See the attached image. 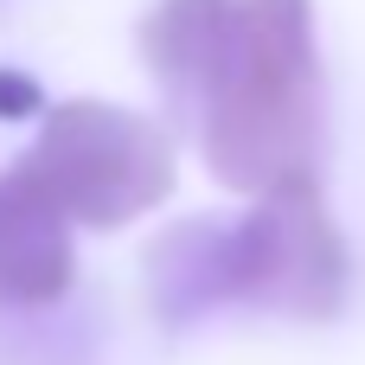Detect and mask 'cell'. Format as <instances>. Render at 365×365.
I'll use <instances>...</instances> for the list:
<instances>
[{
  "instance_id": "7a4b0ae2",
  "label": "cell",
  "mask_w": 365,
  "mask_h": 365,
  "mask_svg": "<svg viewBox=\"0 0 365 365\" xmlns=\"http://www.w3.org/2000/svg\"><path fill=\"white\" fill-rule=\"evenodd\" d=\"M205 257L192 276V302H250V308H282L302 321H321L340 308L346 289V244L327 218V199L314 173H295L231 225V231H199Z\"/></svg>"
},
{
  "instance_id": "5b68a950",
  "label": "cell",
  "mask_w": 365,
  "mask_h": 365,
  "mask_svg": "<svg viewBox=\"0 0 365 365\" xmlns=\"http://www.w3.org/2000/svg\"><path fill=\"white\" fill-rule=\"evenodd\" d=\"M237 0H160L141 19V58L173 96H199L225 58Z\"/></svg>"
},
{
  "instance_id": "277c9868",
  "label": "cell",
  "mask_w": 365,
  "mask_h": 365,
  "mask_svg": "<svg viewBox=\"0 0 365 365\" xmlns=\"http://www.w3.org/2000/svg\"><path fill=\"white\" fill-rule=\"evenodd\" d=\"M71 269H77V244H71L64 205L26 167H6L0 173V302L45 308L71 289Z\"/></svg>"
},
{
  "instance_id": "6da1fadb",
  "label": "cell",
  "mask_w": 365,
  "mask_h": 365,
  "mask_svg": "<svg viewBox=\"0 0 365 365\" xmlns=\"http://www.w3.org/2000/svg\"><path fill=\"white\" fill-rule=\"evenodd\" d=\"M321 45L314 0H237L218 71L199 90V148L231 192L314 173Z\"/></svg>"
},
{
  "instance_id": "3957f363",
  "label": "cell",
  "mask_w": 365,
  "mask_h": 365,
  "mask_svg": "<svg viewBox=\"0 0 365 365\" xmlns=\"http://www.w3.org/2000/svg\"><path fill=\"white\" fill-rule=\"evenodd\" d=\"M19 167L64 205L71 225L90 231L135 225L173 192V141L160 135V122L103 96H71L45 109L38 141Z\"/></svg>"
},
{
  "instance_id": "8992f818",
  "label": "cell",
  "mask_w": 365,
  "mask_h": 365,
  "mask_svg": "<svg viewBox=\"0 0 365 365\" xmlns=\"http://www.w3.org/2000/svg\"><path fill=\"white\" fill-rule=\"evenodd\" d=\"M26 115H45V90H38V77L0 64V122H26Z\"/></svg>"
}]
</instances>
